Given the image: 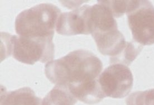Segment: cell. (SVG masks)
<instances>
[{
  "mask_svg": "<svg viewBox=\"0 0 154 105\" xmlns=\"http://www.w3.org/2000/svg\"><path fill=\"white\" fill-rule=\"evenodd\" d=\"M77 100L67 87L55 85L42 99V105H75Z\"/></svg>",
  "mask_w": 154,
  "mask_h": 105,
  "instance_id": "ba28073f",
  "label": "cell"
},
{
  "mask_svg": "<svg viewBox=\"0 0 154 105\" xmlns=\"http://www.w3.org/2000/svg\"><path fill=\"white\" fill-rule=\"evenodd\" d=\"M126 14L135 42L141 45L154 44V7L149 1H130Z\"/></svg>",
  "mask_w": 154,
  "mask_h": 105,
  "instance_id": "277c9868",
  "label": "cell"
},
{
  "mask_svg": "<svg viewBox=\"0 0 154 105\" xmlns=\"http://www.w3.org/2000/svg\"><path fill=\"white\" fill-rule=\"evenodd\" d=\"M61 11L51 4H40L23 10L17 16V35L39 39H53Z\"/></svg>",
  "mask_w": 154,
  "mask_h": 105,
  "instance_id": "7a4b0ae2",
  "label": "cell"
},
{
  "mask_svg": "<svg viewBox=\"0 0 154 105\" xmlns=\"http://www.w3.org/2000/svg\"><path fill=\"white\" fill-rule=\"evenodd\" d=\"M102 69V63L96 55L79 49L47 63L45 74L52 83L66 87L70 91L97 80Z\"/></svg>",
  "mask_w": 154,
  "mask_h": 105,
  "instance_id": "6da1fadb",
  "label": "cell"
},
{
  "mask_svg": "<svg viewBox=\"0 0 154 105\" xmlns=\"http://www.w3.org/2000/svg\"><path fill=\"white\" fill-rule=\"evenodd\" d=\"M90 5H84L73 11L61 13L58 17L56 31L66 36L89 35V27Z\"/></svg>",
  "mask_w": 154,
  "mask_h": 105,
  "instance_id": "8992f818",
  "label": "cell"
},
{
  "mask_svg": "<svg viewBox=\"0 0 154 105\" xmlns=\"http://www.w3.org/2000/svg\"><path fill=\"white\" fill-rule=\"evenodd\" d=\"M98 82L106 97L122 98L131 92L134 78L128 66L113 64L102 72Z\"/></svg>",
  "mask_w": 154,
  "mask_h": 105,
  "instance_id": "5b68a950",
  "label": "cell"
},
{
  "mask_svg": "<svg viewBox=\"0 0 154 105\" xmlns=\"http://www.w3.org/2000/svg\"><path fill=\"white\" fill-rule=\"evenodd\" d=\"M8 55L20 62L33 65L37 62L45 63L53 60L55 47L51 39H39L8 34L5 39Z\"/></svg>",
  "mask_w": 154,
  "mask_h": 105,
  "instance_id": "3957f363",
  "label": "cell"
},
{
  "mask_svg": "<svg viewBox=\"0 0 154 105\" xmlns=\"http://www.w3.org/2000/svg\"><path fill=\"white\" fill-rule=\"evenodd\" d=\"M106 5L112 12L115 17L119 18L127 12L130 1H98Z\"/></svg>",
  "mask_w": 154,
  "mask_h": 105,
  "instance_id": "30bf717a",
  "label": "cell"
},
{
  "mask_svg": "<svg viewBox=\"0 0 154 105\" xmlns=\"http://www.w3.org/2000/svg\"><path fill=\"white\" fill-rule=\"evenodd\" d=\"M126 103L127 105H154V89L135 92L126 98Z\"/></svg>",
  "mask_w": 154,
  "mask_h": 105,
  "instance_id": "9c48e42d",
  "label": "cell"
},
{
  "mask_svg": "<svg viewBox=\"0 0 154 105\" xmlns=\"http://www.w3.org/2000/svg\"><path fill=\"white\" fill-rule=\"evenodd\" d=\"M42 100L30 87L8 92L3 86L1 88V105H42Z\"/></svg>",
  "mask_w": 154,
  "mask_h": 105,
  "instance_id": "52a82bcc",
  "label": "cell"
}]
</instances>
